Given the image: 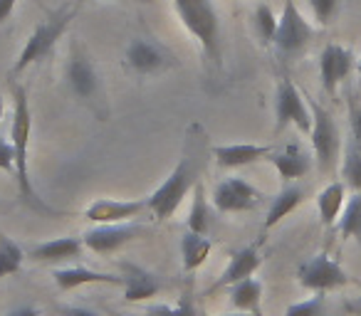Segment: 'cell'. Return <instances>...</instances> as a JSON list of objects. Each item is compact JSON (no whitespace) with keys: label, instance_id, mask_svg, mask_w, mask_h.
<instances>
[{"label":"cell","instance_id":"4316f807","mask_svg":"<svg viewBox=\"0 0 361 316\" xmlns=\"http://www.w3.org/2000/svg\"><path fill=\"white\" fill-rule=\"evenodd\" d=\"M341 178L344 186L354 193H361V144L349 136L344 146V158H341Z\"/></svg>","mask_w":361,"mask_h":316},{"label":"cell","instance_id":"d6986e66","mask_svg":"<svg viewBox=\"0 0 361 316\" xmlns=\"http://www.w3.org/2000/svg\"><path fill=\"white\" fill-rule=\"evenodd\" d=\"M52 279H55L57 289L62 291H72L85 284H109V286L124 284V277L121 274H106V272H94V270H87V267H57L52 272Z\"/></svg>","mask_w":361,"mask_h":316},{"label":"cell","instance_id":"74e56055","mask_svg":"<svg viewBox=\"0 0 361 316\" xmlns=\"http://www.w3.org/2000/svg\"><path fill=\"white\" fill-rule=\"evenodd\" d=\"M344 309H346V314H351V316H361V296L354 301H346Z\"/></svg>","mask_w":361,"mask_h":316},{"label":"cell","instance_id":"ab89813d","mask_svg":"<svg viewBox=\"0 0 361 316\" xmlns=\"http://www.w3.org/2000/svg\"><path fill=\"white\" fill-rule=\"evenodd\" d=\"M3 111H6V104H3V99H0V121H3Z\"/></svg>","mask_w":361,"mask_h":316},{"label":"cell","instance_id":"f546056e","mask_svg":"<svg viewBox=\"0 0 361 316\" xmlns=\"http://www.w3.org/2000/svg\"><path fill=\"white\" fill-rule=\"evenodd\" d=\"M252 20H255V32H257V37H260L262 45H272L275 32H277V23H280V18L272 13V8L265 6V3H260V6L255 8Z\"/></svg>","mask_w":361,"mask_h":316},{"label":"cell","instance_id":"f1b7e54d","mask_svg":"<svg viewBox=\"0 0 361 316\" xmlns=\"http://www.w3.org/2000/svg\"><path fill=\"white\" fill-rule=\"evenodd\" d=\"M144 316H198L196 301L191 291H183L176 304H151L146 306Z\"/></svg>","mask_w":361,"mask_h":316},{"label":"cell","instance_id":"ba28073f","mask_svg":"<svg viewBox=\"0 0 361 316\" xmlns=\"http://www.w3.org/2000/svg\"><path fill=\"white\" fill-rule=\"evenodd\" d=\"M285 126H297L302 134L312 131V109L290 80H280L275 91V131Z\"/></svg>","mask_w":361,"mask_h":316},{"label":"cell","instance_id":"4fadbf2b","mask_svg":"<svg viewBox=\"0 0 361 316\" xmlns=\"http://www.w3.org/2000/svg\"><path fill=\"white\" fill-rule=\"evenodd\" d=\"M262 265V255H260V245H247V247H240L238 252H233L231 260H228L226 270L221 272L216 282L211 284L208 294L211 291H221V289H228V286L238 284V282L247 279L252 277Z\"/></svg>","mask_w":361,"mask_h":316},{"label":"cell","instance_id":"d590c367","mask_svg":"<svg viewBox=\"0 0 361 316\" xmlns=\"http://www.w3.org/2000/svg\"><path fill=\"white\" fill-rule=\"evenodd\" d=\"M16 6H18V0H0V25L13 15Z\"/></svg>","mask_w":361,"mask_h":316},{"label":"cell","instance_id":"836d02e7","mask_svg":"<svg viewBox=\"0 0 361 316\" xmlns=\"http://www.w3.org/2000/svg\"><path fill=\"white\" fill-rule=\"evenodd\" d=\"M346 109H349V129H351V136L361 144V104L356 101L354 94H349L346 99Z\"/></svg>","mask_w":361,"mask_h":316},{"label":"cell","instance_id":"f35d334b","mask_svg":"<svg viewBox=\"0 0 361 316\" xmlns=\"http://www.w3.org/2000/svg\"><path fill=\"white\" fill-rule=\"evenodd\" d=\"M221 316H250V314H247V311H233V314H221Z\"/></svg>","mask_w":361,"mask_h":316},{"label":"cell","instance_id":"60d3db41","mask_svg":"<svg viewBox=\"0 0 361 316\" xmlns=\"http://www.w3.org/2000/svg\"><path fill=\"white\" fill-rule=\"evenodd\" d=\"M359 75H361V65H359Z\"/></svg>","mask_w":361,"mask_h":316},{"label":"cell","instance_id":"ffe728a7","mask_svg":"<svg viewBox=\"0 0 361 316\" xmlns=\"http://www.w3.org/2000/svg\"><path fill=\"white\" fill-rule=\"evenodd\" d=\"M124 299L136 304V301H146L151 296H156L161 291V284L151 272L141 270V267H134V265H124Z\"/></svg>","mask_w":361,"mask_h":316},{"label":"cell","instance_id":"277c9868","mask_svg":"<svg viewBox=\"0 0 361 316\" xmlns=\"http://www.w3.org/2000/svg\"><path fill=\"white\" fill-rule=\"evenodd\" d=\"M72 18H75L72 8H60V11L52 13L47 20H42L25 40V47H23L16 65H13V77L23 75L30 65H35V62L45 60L47 55H52V50H55V45L60 42V37L65 35V30L70 27Z\"/></svg>","mask_w":361,"mask_h":316},{"label":"cell","instance_id":"6da1fadb","mask_svg":"<svg viewBox=\"0 0 361 316\" xmlns=\"http://www.w3.org/2000/svg\"><path fill=\"white\" fill-rule=\"evenodd\" d=\"M11 94H13V124H11V141L16 148V183L23 203L30 210L42 213V215H60V210L50 208L40 198L30 181V161H27V148H30V131H32V114L27 91L23 84L11 80Z\"/></svg>","mask_w":361,"mask_h":316},{"label":"cell","instance_id":"44dd1931","mask_svg":"<svg viewBox=\"0 0 361 316\" xmlns=\"http://www.w3.org/2000/svg\"><path fill=\"white\" fill-rule=\"evenodd\" d=\"M228 301L238 311H247L250 316H265V311H262V282L255 277H247V279L228 286Z\"/></svg>","mask_w":361,"mask_h":316},{"label":"cell","instance_id":"9c48e42d","mask_svg":"<svg viewBox=\"0 0 361 316\" xmlns=\"http://www.w3.org/2000/svg\"><path fill=\"white\" fill-rule=\"evenodd\" d=\"M262 191H257L252 183H247L245 178H223L216 188H213V208L218 213H247L255 210L262 203Z\"/></svg>","mask_w":361,"mask_h":316},{"label":"cell","instance_id":"30bf717a","mask_svg":"<svg viewBox=\"0 0 361 316\" xmlns=\"http://www.w3.org/2000/svg\"><path fill=\"white\" fill-rule=\"evenodd\" d=\"M141 232L139 225L134 222H102L97 227H90V230L82 235L85 240V247L94 255H111V252L121 250L126 242H131L136 235Z\"/></svg>","mask_w":361,"mask_h":316},{"label":"cell","instance_id":"484cf974","mask_svg":"<svg viewBox=\"0 0 361 316\" xmlns=\"http://www.w3.org/2000/svg\"><path fill=\"white\" fill-rule=\"evenodd\" d=\"M334 227L341 240H354L361 250V193H354V196L346 201L344 210H341Z\"/></svg>","mask_w":361,"mask_h":316},{"label":"cell","instance_id":"7c38bea8","mask_svg":"<svg viewBox=\"0 0 361 316\" xmlns=\"http://www.w3.org/2000/svg\"><path fill=\"white\" fill-rule=\"evenodd\" d=\"M149 210V198L141 201H114V198H102L85 208V217L94 225L102 222H129Z\"/></svg>","mask_w":361,"mask_h":316},{"label":"cell","instance_id":"52a82bcc","mask_svg":"<svg viewBox=\"0 0 361 316\" xmlns=\"http://www.w3.org/2000/svg\"><path fill=\"white\" fill-rule=\"evenodd\" d=\"M297 282H300L302 289L307 291H319V294H326V291H336L341 286L351 284V277L346 274V270L326 252H319V255L310 257L307 262H302L297 267Z\"/></svg>","mask_w":361,"mask_h":316},{"label":"cell","instance_id":"2e32d148","mask_svg":"<svg viewBox=\"0 0 361 316\" xmlns=\"http://www.w3.org/2000/svg\"><path fill=\"white\" fill-rule=\"evenodd\" d=\"M270 153H272V146L267 144H223L211 148V156L216 158V163L221 168H226V171L250 166V163L267 158Z\"/></svg>","mask_w":361,"mask_h":316},{"label":"cell","instance_id":"7402d4cb","mask_svg":"<svg viewBox=\"0 0 361 316\" xmlns=\"http://www.w3.org/2000/svg\"><path fill=\"white\" fill-rule=\"evenodd\" d=\"M213 250V240L208 235H201V232L186 230L183 237H180V265H183V272H196L206 265L208 255Z\"/></svg>","mask_w":361,"mask_h":316},{"label":"cell","instance_id":"5bb4252c","mask_svg":"<svg viewBox=\"0 0 361 316\" xmlns=\"http://www.w3.org/2000/svg\"><path fill=\"white\" fill-rule=\"evenodd\" d=\"M171 65V57L166 55L164 47H159L156 42L136 37L126 47V67L136 75H156V72L166 70Z\"/></svg>","mask_w":361,"mask_h":316},{"label":"cell","instance_id":"8d00e7d4","mask_svg":"<svg viewBox=\"0 0 361 316\" xmlns=\"http://www.w3.org/2000/svg\"><path fill=\"white\" fill-rule=\"evenodd\" d=\"M6 316H42L40 309H35V306H18V309L8 311Z\"/></svg>","mask_w":361,"mask_h":316},{"label":"cell","instance_id":"7a4b0ae2","mask_svg":"<svg viewBox=\"0 0 361 316\" xmlns=\"http://www.w3.org/2000/svg\"><path fill=\"white\" fill-rule=\"evenodd\" d=\"M173 11L193 40H198L203 60L211 75L223 70V32L221 15L213 0H173Z\"/></svg>","mask_w":361,"mask_h":316},{"label":"cell","instance_id":"1f68e13d","mask_svg":"<svg viewBox=\"0 0 361 316\" xmlns=\"http://www.w3.org/2000/svg\"><path fill=\"white\" fill-rule=\"evenodd\" d=\"M339 3L341 0H310L314 20L319 23V25H329V23L334 20L336 11H339Z\"/></svg>","mask_w":361,"mask_h":316},{"label":"cell","instance_id":"9a60e30c","mask_svg":"<svg viewBox=\"0 0 361 316\" xmlns=\"http://www.w3.org/2000/svg\"><path fill=\"white\" fill-rule=\"evenodd\" d=\"M67 84L70 91L82 101H94V96L99 94V75H97L94 65L90 57H85L82 52H75L67 62Z\"/></svg>","mask_w":361,"mask_h":316},{"label":"cell","instance_id":"e0dca14e","mask_svg":"<svg viewBox=\"0 0 361 316\" xmlns=\"http://www.w3.org/2000/svg\"><path fill=\"white\" fill-rule=\"evenodd\" d=\"M267 161L275 166V171L280 173L282 181H300V178H305L307 173L312 171V166H314L312 153H307V151L297 144H287L282 151H272V153L267 156Z\"/></svg>","mask_w":361,"mask_h":316},{"label":"cell","instance_id":"b9f144b4","mask_svg":"<svg viewBox=\"0 0 361 316\" xmlns=\"http://www.w3.org/2000/svg\"><path fill=\"white\" fill-rule=\"evenodd\" d=\"M119 316H126V314H119Z\"/></svg>","mask_w":361,"mask_h":316},{"label":"cell","instance_id":"d6a6232c","mask_svg":"<svg viewBox=\"0 0 361 316\" xmlns=\"http://www.w3.org/2000/svg\"><path fill=\"white\" fill-rule=\"evenodd\" d=\"M0 171L16 176V148H13V141L3 136H0Z\"/></svg>","mask_w":361,"mask_h":316},{"label":"cell","instance_id":"d4e9b609","mask_svg":"<svg viewBox=\"0 0 361 316\" xmlns=\"http://www.w3.org/2000/svg\"><path fill=\"white\" fill-rule=\"evenodd\" d=\"M213 203L206 198V191H203V183H198L193 188V201H191V213H188V230L201 232V235H208L213 225Z\"/></svg>","mask_w":361,"mask_h":316},{"label":"cell","instance_id":"4dcf8cb0","mask_svg":"<svg viewBox=\"0 0 361 316\" xmlns=\"http://www.w3.org/2000/svg\"><path fill=\"white\" fill-rule=\"evenodd\" d=\"M285 316H326V299L317 291L305 301H295L285 309Z\"/></svg>","mask_w":361,"mask_h":316},{"label":"cell","instance_id":"603a6c76","mask_svg":"<svg viewBox=\"0 0 361 316\" xmlns=\"http://www.w3.org/2000/svg\"><path fill=\"white\" fill-rule=\"evenodd\" d=\"M302 201H305V188L302 186L290 183V186L282 188L270 201V208H267V215H265V230H272L275 225H280L295 208L302 206Z\"/></svg>","mask_w":361,"mask_h":316},{"label":"cell","instance_id":"5b68a950","mask_svg":"<svg viewBox=\"0 0 361 316\" xmlns=\"http://www.w3.org/2000/svg\"><path fill=\"white\" fill-rule=\"evenodd\" d=\"M312 109V148H314V163L319 168V173L331 176L339 166L341 158V134L336 126L334 116L329 114V109H324L322 104H317L314 99L310 101Z\"/></svg>","mask_w":361,"mask_h":316},{"label":"cell","instance_id":"cb8c5ba5","mask_svg":"<svg viewBox=\"0 0 361 316\" xmlns=\"http://www.w3.org/2000/svg\"><path fill=\"white\" fill-rule=\"evenodd\" d=\"M346 206V186L344 181H334L319 191L317 196V210H319V220L324 227H334L336 220H339L341 210Z\"/></svg>","mask_w":361,"mask_h":316},{"label":"cell","instance_id":"3957f363","mask_svg":"<svg viewBox=\"0 0 361 316\" xmlns=\"http://www.w3.org/2000/svg\"><path fill=\"white\" fill-rule=\"evenodd\" d=\"M203 168V158H201V148H186L180 161L176 163V168L169 173L164 183L156 188L149 196V213L156 220H169L178 206L183 203V198L188 193H193V188L198 186V176H201Z\"/></svg>","mask_w":361,"mask_h":316},{"label":"cell","instance_id":"8992f818","mask_svg":"<svg viewBox=\"0 0 361 316\" xmlns=\"http://www.w3.org/2000/svg\"><path fill=\"white\" fill-rule=\"evenodd\" d=\"M312 37H314V27L305 20V15L300 13L295 0H285V8H282L280 23H277V32L272 47L280 55V60L292 62L302 55V52L310 47Z\"/></svg>","mask_w":361,"mask_h":316},{"label":"cell","instance_id":"8fae6325","mask_svg":"<svg viewBox=\"0 0 361 316\" xmlns=\"http://www.w3.org/2000/svg\"><path fill=\"white\" fill-rule=\"evenodd\" d=\"M354 70V55L351 50H346L344 45H336V42H329L324 45L319 55V80H322V89L329 96H336L339 91V84L351 75Z\"/></svg>","mask_w":361,"mask_h":316},{"label":"cell","instance_id":"ac0fdd59","mask_svg":"<svg viewBox=\"0 0 361 316\" xmlns=\"http://www.w3.org/2000/svg\"><path fill=\"white\" fill-rule=\"evenodd\" d=\"M85 250V240L82 237H55V240L40 242V245L30 247L27 257L40 265H62V262H72L82 255Z\"/></svg>","mask_w":361,"mask_h":316},{"label":"cell","instance_id":"e575fe53","mask_svg":"<svg viewBox=\"0 0 361 316\" xmlns=\"http://www.w3.org/2000/svg\"><path fill=\"white\" fill-rule=\"evenodd\" d=\"M62 316H102L99 311H92L87 306H62L60 309Z\"/></svg>","mask_w":361,"mask_h":316},{"label":"cell","instance_id":"83f0119b","mask_svg":"<svg viewBox=\"0 0 361 316\" xmlns=\"http://www.w3.org/2000/svg\"><path fill=\"white\" fill-rule=\"evenodd\" d=\"M27 252L18 245L13 237H8L6 232H0V279L13 277L23 270V262H25Z\"/></svg>","mask_w":361,"mask_h":316}]
</instances>
